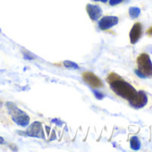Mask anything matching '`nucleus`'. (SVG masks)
<instances>
[{
  "mask_svg": "<svg viewBox=\"0 0 152 152\" xmlns=\"http://www.w3.org/2000/svg\"><path fill=\"white\" fill-rule=\"evenodd\" d=\"M107 82L116 95L124 99H127L129 102L132 101L137 95L136 90L115 72H111L109 74L107 77Z\"/></svg>",
  "mask_w": 152,
  "mask_h": 152,
  "instance_id": "f257e3e1",
  "label": "nucleus"
},
{
  "mask_svg": "<svg viewBox=\"0 0 152 152\" xmlns=\"http://www.w3.org/2000/svg\"><path fill=\"white\" fill-rule=\"evenodd\" d=\"M7 107L8 108L9 114L12 116L13 121L17 124L20 126L26 127L28 126L30 123V117L29 115L23 110H21L19 107H16V105L13 102H7Z\"/></svg>",
  "mask_w": 152,
  "mask_h": 152,
  "instance_id": "f03ea898",
  "label": "nucleus"
},
{
  "mask_svg": "<svg viewBox=\"0 0 152 152\" xmlns=\"http://www.w3.org/2000/svg\"><path fill=\"white\" fill-rule=\"evenodd\" d=\"M137 64L139 71L145 76H152V62L148 54H140L137 57Z\"/></svg>",
  "mask_w": 152,
  "mask_h": 152,
  "instance_id": "7ed1b4c3",
  "label": "nucleus"
},
{
  "mask_svg": "<svg viewBox=\"0 0 152 152\" xmlns=\"http://www.w3.org/2000/svg\"><path fill=\"white\" fill-rule=\"evenodd\" d=\"M83 81L93 88H100L103 86L102 81L91 72H85L83 73Z\"/></svg>",
  "mask_w": 152,
  "mask_h": 152,
  "instance_id": "20e7f679",
  "label": "nucleus"
},
{
  "mask_svg": "<svg viewBox=\"0 0 152 152\" xmlns=\"http://www.w3.org/2000/svg\"><path fill=\"white\" fill-rule=\"evenodd\" d=\"M26 133L29 136L35 137V138H41V139H44L45 138L43 127H42V124L39 122H34V123H32L30 125V127L28 128Z\"/></svg>",
  "mask_w": 152,
  "mask_h": 152,
  "instance_id": "39448f33",
  "label": "nucleus"
},
{
  "mask_svg": "<svg viewBox=\"0 0 152 152\" xmlns=\"http://www.w3.org/2000/svg\"><path fill=\"white\" fill-rule=\"evenodd\" d=\"M129 103L132 107L135 108H141L145 107V105L148 103V97L143 91H140L137 92L136 97Z\"/></svg>",
  "mask_w": 152,
  "mask_h": 152,
  "instance_id": "423d86ee",
  "label": "nucleus"
},
{
  "mask_svg": "<svg viewBox=\"0 0 152 152\" xmlns=\"http://www.w3.org/2000/svg\"><path fill=\"white\" fill-rule=\"evenodd\" d=\"M117 23H118V18L116 16H105L99 21V29L106 31L116 25Z\"/></svg>",
  "mask_w": 152,
  "mask_h": 152,
  "instance_id": "0eeeda50",
  "label": "nucleus"
},
{
  "mask_svg": "<svg viewBox=\"0 0 152 152\" xmlns=\"http://www.w3.org/2000/svg\"><path fill=\"white\" fill-rule=\"evenodd\" d=\"M142 33V26L140 23H135L130 31V39L132 44H136Z\"/></svg>",
  "mask_w": 152,
  "mask_h": 152,
  "instance_id": "6e6552de",
  "label": "nucleus"
},
{
  "mask_svg": "<svg viewBox=\"0 0 152 152\" xmlns=\"http://www.w3.org/2000/svg\"><path fill=\"white\" fill-rule=\"evenodd\" d=\"M86 9H87V12H88L91 19L93 20V21L98 20L101 16V15H102V10H101V8L99 6L89 4V5H87Z\"/></svg>",
  "mask_w": 152,
  "mask_h": 152,
  "instance_id": "1a4fd4ad",
  "label": "nucleus"
},
{
  "mask_svg": "<svg viewBox=\"0 0 152 152\" xmlns=\"http://www.w3.org/2000/svg\"><path fill=\"white\" fill-rule=\"evenodd\" d=\"M130 146H131V148L133 149V150H139L140 148V141L139 140L138 137L136 136H133L131 138V140H130Z\"/></svg>",
  "mask_w": 152,
  "mask_h": 152,
  "instance_id": "9d476101",
  "label": "nucleus"
},
{
  "mask_svg": "<svg viewBox=\"0 0 152 152\" xmlns=\"http://www.w3.org/2000/svg\"><path fill=\"white\" fill-rule=\"evenodd\" d=\"M140 15V9L139 7H130L129 9V15L132 19H136Z\"/></svg>",
  "mask_w": 152,
  "mask_h": 152,
  "instance_id": "9b49d317",
  "label": "nucleus"
},
{
  "mask_svg": "<svg viewBox=\"0 0 152 152\" xmlns=\"http://www.w3.org/2000/svg\"><path fill=\"white\" fill-rule=\"evenodd\" d=\"M64 65L66 67V68H71V69H78L79 66L78 64L74 63V62H72V61H69V60H66L64 62Z\"/></svg>",
  "mask_w": 152,
  "mask_h": 152,
  "instance_id": "f8f14e48",
  "label": "nucleus"
},
{
  "mask_svg": "<svg viewBox=\"0 0 152 152\" xmlns=\"http://www.w3.org/2000/svg\"><path fill=\"white\" fill-rule=\"evenodd\" d=\"M93 93H94V95L96 96V98H97L98 99H102L104 98V95H103L102 93H100L99 91H93Z\"/></svg>",
  "mask_w": 152,
  "mask_h": 152,
  "instance_id": "ddd939ff",
  "label": "nucleus"
},
{
  "mask_svg": "<svg viewBox=\"0 0 152 152\" xmlns=\"http://www.w3.org/2000/svg\"><path fill=\"white\" fill-rule=\"evenodd\" d=\"M122 2H123V0H109L110 6H115V5H118Z\"/></svg>",
  "mask_w": 152,
  "mask_h": 152,
  "instance_id": "4468645a",
  "label": "nucleus"
},
{
  "mask_svg": "<svg viewBox=\"0 0 152 152\" xmlns=\"http://www.w3.org/2000/svg\"><path fill=\"white\" fill-rule=\"evenodd\" d=\"M135 73H136V74H137V75L139 76V77H140V78L145 79V78L147 77V76H145V75H144V74H143V73H142L141 72H140L139 70H135Z\"/></svg>",
  "mask_w": 152,
  "mask_h": 152,
  "instance_id": "2eb2a0df",
  "label": "nucleus"
},
{
  "mask_svg": "<svg viewBox=\"0 0 152 152\" xmlns=\"http://www.w3.org/2000/svg\"><path fill=\"white\" fill-rule=\"evenodd\" d=\"M147 33H148V35H150V36L152 35V27H151L150 29H148V31H147Z\"/></svg>",
  "mask_w": 152,
  "mask_h": 152,
  "instance_id": "dca6fc26",
  "label": "nucleus"
},
{
  "mask_svg": "<svg viewBox=\"0 0 152 152\" xmlns=\"http://www.w3.org/2000/svg\"><path fill=\"white\" fill-rule=\"evenodd\" d=\"M94 1H100V2H103V3H106V2H107L108 0H94Z\"/></svg>",
  "mask_w": 152,
  "mask_h": 152,
  "instance_id": "f3484780",
  "label": "nucleus"
},
{
  "mask_svg": "<svg viewBox=\"0 0 152 152\" xmlns=\"http://www.w3.org/2000/svg\"><path fill=\"white\" fill-rule=\"evenodd\" d=\"M0 143H5V141H4V139H3V138H0Z\"/></svg>",
  "mask_w": 152,
  "mask_h": 152,
  "instance_id": "a211bd4d",
  "label": "nucleus"
}]
</instances>
